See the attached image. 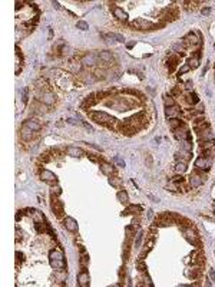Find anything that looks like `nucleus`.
<instances>
[{"label": "nucleus", "instance_id": "12", "mask_svg": "<svg viewBox=\"0 0 215 287\" xmlns=\"http://www.w3.org/2000/svg\"><path fill=\"white\" fill-rule=\"evenodd\" d=\"M98 60H99V55L90 53V55H86V56L82 59V63H85V65H96V63H98Z\"/></svg>", "mask_w": 215, "mask_h": 287}, {"label": "nucleus", "instance_id": "22", "mask_svg": "<svg viewBox=\"0 0 215 287\" xmlns=\"http://www.w3.org/2000/svg\"><path fill=\"white\" fill-rule=\"evenodd\" d=\"M187 101H188V102H189V103H192V105H197V103L199 102V99H198L197 93H194V92H191L189 95H188Z\"/></svg>", "mask_w": 215, "mask_h": 287}, {"label": "nucleus", "instance_id": "16", "mask_svg": "<svg viewBox=\"0 0 215 287\" xmlns=\"http://www.w3.org/2000/svg\"><path fill=\"white\" fill-rule=\"evenodd\" d=\"M25 126H27L29 129H32V131H35V132H37V131L40 129V125L37 124V122H35V121H32V119L26 121V122H25Z\"/></svg>", "mask_w": 215, "mask_h": 287}, {"label": "nucleus", "instance_id": "13", "mask_svg": "<svg viewBox=\"0 0 215 287\" xmlns=\"http://www.w3.org/2000/svg\"><path fill=\"white\" fill-rule=\"evenodd\" d=\"M66 152H67V155L75 156V158H78V156L85 155V152H83V151H82L81 148H78V146H69V148L66 149Z\"/></svg>", "mask_w": 215, "mask_h": 287}, {"label": "nucleus", "instance_id": "18", "mask_svg": "<svg viewBox=\"0 0 215 287\" xmlns=\"http://www.w3.org/2000/svg\"><path fill=\"white\" fill-rule=\"evenodd\" d=\"M187 39H188V42H189L191 45H194V46L199 43V39H198V36L195 35V33H192V32L187 35Z\"/></svg>", "mask_w": 215, "mask_h": 287}, {"label": "nucleus", "instance_id": "24", "mask_svg": "<svg viewBox=\"0 0 215 287\" xmlns=\"http://www.w3.org/2000/svg\"><path fill=\"white\" fill-rule=\"evenodd\" d=\"M99 57L102 60H106V62H110V60H112V55H110L109 52H100V53H99Z\"/></svg>", "mask_w": 215, "mask_h": 287}, {"label": "nucleus", "instance_id": "32", "mask_svg": "<svg viewBox=\"0 0 215 287\" xmlns=\"http://www.w3.org/2000/svg\"><path fill=\"white\" fill-rule=\"evenodd\" d=\"M115 162H116V165H119V167H125V162L120 160L119 156H115Z\"/></svg>", "mask_w": 215, "mask_h": 287}, {"label": "nucleus", "instance_id": "1", "mask_svg": "<svg viewBox=\"0 0 215 287\" xmlns=\"http://www.w3.org/2000/svg\"><path fill=\"white\" fill-rule=\"evenodd\" d=\"M65 257H63V253L55 248L52 251L49 253V260H50V266L53 267L55 270H59V271H63L65 270Z\"/></svg>", "mask_w": 215, "mask_h": 287}, {"label": "nucleus", "instance_id": "5", "mask_svg": "<svg viewBox=\"0 0 215 287\" xmlns=\"http://www.w3.org/2000/svg\"><path fill=\"white\" fill-rule=\"evenodd\" d=\"M63 225L67 231H71V233H75V231H78V223L75 218L72 217H65L63 218Z\"/></svg>", "mask_w": 215, "mask_h": 287}, {"label": "nucleus", "instance_id": "28", "mask_svg": "<svg viewBox=\"0 0 215 287\" xmlns=\"http://www.w3.org/2000/svg\"><path fill=\"white\" fill-rule=\"evenodd\" d=\"M173 103H175V102H173L172 98H171V96H166V98H165V105H166V106H168V108L173 106Z\"/></svg>", "mask_w": 215, "mask_h": 287}, {"label": "nucleus", "instance_id": "15", "mask_svg": "<svg viewBox=\"0 0 215 287\" xmlns=\"http://www.w3.org/2000/svg\"><path fill=\"white\" fill-rule=\"evenodd\" d=\"M33 132H35V131L29 129L27 126H25V125H23V129H22V136H23V139L29 141V139H32V138H33V135H35Z\"/></svg>", "mask_w": 215, "mask_h": 287}, {"label": "nucleus", "instance_id": "34", "mask_svg": "<svg viewBox=\"0 0 215 287\" xmlns=\"http://www.w3.org/2000/svg\"><path fill=\"white\" fill-rule=\"evenodd\" d=\"M185 85H187L188 91H192V88H194V83H192V81H187V83H185Z\"/></svg>", "mask_w": 215, "mask_h": 287}, {"label": "nucleus", "instance_id": "33", "mask_svg": "<svg viewBox=\"0 0 215 287\" xmlns=\"http://www.w3.org/2000/svg\"><path fill=\"white\" fill-rule=\"evenodd\" d=\"M209 277H211V280H212V284H215V270L214 269L209 270Z\"/></svg>", "mask_w": 215, "mask_h": 287}, {"label": "nucleus", "instance_id": "30", "mask_svg": "<svg viewBox=\"0 0 215 287\" xmlns=\"http://www.w3.org/2000/svg\"><path fill=\"white\" fill-rule=\"evenodd\" d=\"M189 69H191V67H189V65H183V66H182V67H181V69H179V75H182V73H187V72L189 71Z\"/></svg>", "mask_w": 215, "mask_h": 287}, {"label": "nucleus", "instance_id": "40", "mask_svg": "<svg viewBox=\"0 0 215 287\" xmlns=\"http://www.w3.org/2000/svg\"><path fill=\"white\" fill-rule=\"evenodd\" d=\"M152 217H154V211H149V213H148V218H152Z\"/></svg>", "mask_w": 215, "mask_h": 287}, {"label": "nucleus", "instance_id": "41", "mask_svg": "<svg viewBox=\"0 0 215 287\" xmlns=\"http://www.w3.org/2000/svg\"><path fill=\"white\" fill-rule=\"evenodd\" d=\"M52 36H53V32H52V29L49 30V39H52Z\"/></svg>", "mask_w": 215, "mask_h": 287}, {"label": "nucleus", "instance_id": "21", "mask_svg": "<svg viewBox=\"0 0 215 287\" xmlns=\"http://www.w3.org/2000/svg\"><path fill=\"white\" fill-rule=\"evenodd\" d=\"M116 197H118V201H120L122 204H126V202H128V200H129V198H128L126 191H119V192H118V195H116Z\"/></svg>", "mask_w": 215, "mask_h": 287}, {"label": "nucleus", "instance_id": "29", "mask_svg": "<svg viewBox=\"0 0 215 287\" xmlns=\"http://www.w3.org/2000/svg\"><path fill=\"white\" fill-rule=\"evenodd\" d=\"M198 57H194V59H189V67H198Z\"/></svg>", "mask_w": 215, "mask_h": 287}, {"label": "nucleus", "instance_id": "19", "mask_svg": "<svg viewBox=\"0 0 215 287\" xmlns=\"http://www.w3.org/2000/svg\"><path fill=\"white\" fill-rule=\"evenodd\" d=\"M42 101L45 103H47V105H52V103L55 102V96H53L52 93H45V95L42 96Z\"/></svg>", "mask_w": 215, "mask_h": 287}, {"label": "nucleus", "instance_id": "4", "mask_svg": "<svg viewBox=\"0 0 215 287\" xmlns=\"http://www.w3.org/2000/svg\"><path fill=\"white\" fill-rule=\"evenodd\" d=\"M40 178H42V181L47 182V184H56L57 182V177L52 171H47V170H43L40 172Z\"/></svg>", "mask_w": 215, "mask_h": 287}, {"label": "nucleus", "instance_id": "25", "mask_svg": "<svg viewBox=\"0 0 215 287\" xmlns=\"http://www.w3.org/2000/svg\"><path fill=\"white\" fill-rule=\"evenodd\" d=\"M76 27L81 29V30H88V29H89V25L86 23V22H83V20H79L78 23H76Z\"/></svg>", "mask_w": 215, "mask_h": 287}, {"label": "nucleus", "instance_id": "38", "mask_svg": "<svg viewBox=\"0 0 215 287\" xmlns=\"http://www.w3.org/2000/svg\"><path fill=\"white\" fill-rule=\"evenodd\" d=\"M66 122H67V124H72V125H75V124H78V122H76V121H75V119H72V118H71V119H67V121H66Z\"/></svg>", "mask_w": 215, "mask_h": 287}, {"label": "nucleus", "instance_id": "35", "mask_svg": "<svg viewBox=\"0 0 215 287\" xmlns=\"http://www.w3.org/2000/svg\"><path fill=\"white\" fill-rule=\"evenodd\" d=\"M53 7H55V9H57V10H62V6H60V3L59 2H53Z\"/></svg>", "mask_w": 215, "mask_h": 287}, {"label": "nucleus", "instance_id": "11", "mask_svg": "<svg viewBox=\"0 0 215 287\" xmlns=\"http://www.w3.org/2000/svg\"><path fill=\"white\" fill-rule=\"evenodd\" d=\"M112 12H113V16H115L118 20H122V22L128 20V13L124 12V9H120V7H113Z\"/></svg>", "mask_w": 215, "mask_h": 287}, {"label": "nucleus", "instance_id": "8", "mask_svg": "<svg viewBox=\"0 0 215 287\" xmlns=\"http://www.w3.org/2000/svg\"><path fill=\"white\" fill-rule=\"evenodd\" d=\"M173 132H175V136L178 139H187L188 136H189V132H188V129H187V126L185 125H181V126H178V128H175L173 129Z\"/></svg>", "mask_w": 215, "mask_h": 287}, {"label": "nucleus", "instance_id": "10", "mask_svg": "<svg viewBox=\"0 0 215 287\" xmlns=\"http://www.w3.org/2000/svg\"><path fill=\"white\" fill-rule=\"evenodd\" d=\"M204 181H205L204 175H198V174H192V175H191V178H189L191 185H192V187H195V188L204 184Z\"/></svg>", "mask_w": 215, "mask_h": 287}, {"label": "nucleus", "instance_id": "2", "mask_svg": "<svg viewBox=\"0 0 215 287\" xmlns=\"http://www.w3.org/2000/svg\"><path fill=\"white\" fill-rule=\"evenodd\" d=\"M195 167L201 171H208L209 168L212 167V158H208V156H198L195 160Z\"/></svg>", "mask_w": 215, "mask_h": 287}, {"label": "nucleus", "instance_id": "26", "mask_svg": "<svg viewBox=\"0 0 215 287\" xmlns=\"http://www.w3.org/2000/svg\"><path fill=\"white\" fill-rule=\"evenodd\" d=\"M183 233H185V237L188 238V240L191 241V243H195V235H194V233H192V231H189V230H185L183 231Z\"/></svg>", "mask_w": 215, "mask_h": 287}, {"label": "nucleus", "instance_id": "14", "mask_svg": "<svg viewBox=\"0 0 215 287\" xmlns=\"http://www.w3.org/2000/svg\"><path fill=\"white\" fill-rule=\"evenodd\" d=\"M105 37L109 40H115V42H125V37L119 33H108V35H105Z\"/></svg>", "mask_w": 215, "mask_h": 287}, {"label": "nucleus", "instance_id": "3", "mask_svg": "<svg viewBox=\"0 0 215 287\" xmlns=\"http://www.w3.org/2000/svg\"><path fill=\"white\" fill-rule=\"evenodd\" d=\"M92 118H93V121L95 122H98V124H110V122H115V118H112L110 115L105 114V112H92Z\"/></svg>", "mask_w": 215, "mask_h": 287}, {"label": "nucleus", "instance_id": "31", "mask_svg": "<svg viewBox=\"0 0 215 287\" xmlns=\"http://www.w3.org/2000/svg\"><path fill=\"white\" fill-rule=\"evenodd\" d=\"M27 93H29V89L25 88V89H23V98H22L25 103H27Z\"/></svg>", "mask_w": 215, "mask_h": 287}, {"label": "nucleus", "instance_id": "6", "mask_svg": "<svg viewBox=\"0 0 215 287\" xmlns=\"http://www.w3.org/2000/svg\"><path fill=\"white\" fill-rule=\"evenodd\" d=\"M152 26L151 22L145 20V19H136V20L132 22V27L139 29V30H144V29H149Z\"/></svg>", "mask_w": 215, "mask_h": 287}, {"label": "nucleus", "instance_id": "17", "mask_svg": "<svg viewBox=\"0 0 215 287\" xmlns=\"http://www.w3.org/2000/svg\"><path fill=\"white\" fill-rule=\"evenodd\" d=\"M165 114H166V116L168 118H176V116H179V111L176 109V108H166V111H165Z\"/></svg>", "mask_w": 215, "mask_h": 287}, {"label": "nucleus", "instance_id": "20", "mask_svg": "<svg viewBox=\"0 0 215 287\" xmlns=\"http://www.w3.org/2000/svg\"><path fill=\"white\" fill-rule=\"evenodd\" d=\"M100 170H102V172L103 174H106V175H109V174H112L113 171V167L112 165H109V164H102V165H100Z\"/></svg>", "mask_w": 215, "mask_h": 287}, {"label": "nucleus", "instance_id": "7", "mask_svg": "<svg viewBox=\"0 0 215 287\" xmlns=\"http://www.w3.org/2000/svg\"><path fill=\"white\" fill-rule=\"evenodd\" d=\"M52 211L56 214L57 217H62V214H63V207H62V202H60L57 198H55L53 195H52Z\"/></svg>", "mask_w": 215, "mask_h": 287}, {"label": "nucleus", "instance_id": "37", "mask_svg": "<svg viewBox=\"0 0 215 287\" xmlns=\"http://www.w3.org/2000/svg\"><path fill=\"white\" fill-rule=\"evenodd\" d=\"M83 125H85V128H86V129H88V131L93 132V128H92V126H90V125H89V124H86V122H83Z\"/></svg>", "mask_w": 215, "mask_h": 287}, {"label": "nucleus", "instance_id": "39", "mask_svg": "<svg viewBox=\"0 0 215 287\" xmlns=\"http://www.w3.org/2000/svg\"><path fill=\"white\" fill-rule=\"evenodd\" d=\"M134 45H135V42H129V43H126V47L130 49V47H134Z\"/></svg>", "mask_w": 215, "mask_h": 287}, {"label": "nucleus", "instance_id": "23", "mask_svg": "<svg viewBox=\"0 0 215 287\" xmlns=\"http://www.w3.org/2000/svg\"><path fill=\"white\" fill-rule=\"evenodd\" d=\"M176 171H178V172H185V170H187V162H185V161H181V162H178L176 164V168H175Z\"/></svg>", "mask_w": 215, "mask_h": 287}, {"label": "nucleus", "instance_id": "27", "mask_svg": "<svg viewBox=\"0 0 215 287\" xmlns=\"http://www.w3.org/2000/svg\"><path fill=\"white\" fill-rule=\"evenodd\" d=\"M142 237H144V233H142V231H139V233H138V235H136V241H135V247H139V245H141Z\"/></svg>", "mask_w": 215, "mask_h": 287}, {"label": "nucleus", "instance_id": "9", "mask_svg": "<svg viewBox=\"0 0 215 287\" xmlns=\"http://www.w3.org/2000/svg\"><path fill=\"white\" fill-rule=\"evenodd\" d=\"M89 273L86 271L85 269L82 270L81 273L78 274V283H79V286H82V287H86V286H89Z\"/></svg>", "mask_w": 215, "mask_h": 287}, {"label": "nucleus", "instance_id": "36", "mask_svg": "<svg viewBox=\"0 0 215 287\" xmlns=\"http://www.w3.org/2000/svg\"><path fill=\"white\" fill-rule=\"evenodd\" d=\"M209 12H211V9H209V7H205V9H202L201 10V13L207 16V14H209Z\"/></svg>", "mask_w": 215, "mask_h": 287}]
</instances>
